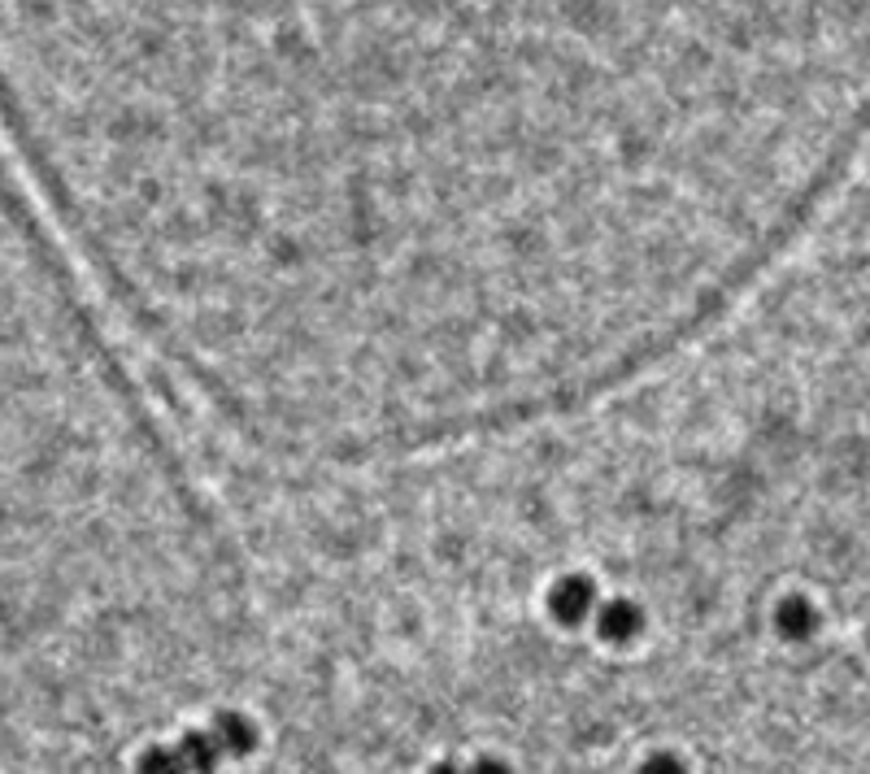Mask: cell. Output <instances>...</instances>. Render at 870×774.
Here are the masks:
<instances>
[{
    "mask_svg": "<svg viewBox=\"0 0 870 774\" xmlns=\"http://www.w3.org/2000/svg\"><path fill=\"white\" fill-rule=\"evenodd\" d=\"M870 87V0H0V122L131 301L519 345L709 274Z\"/></svg>",
    "mask_w": 870,
    "mask_h": 774,
    "instance_id": "6da1fadb",
    "label": "cell"
}]
</instances>
